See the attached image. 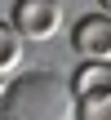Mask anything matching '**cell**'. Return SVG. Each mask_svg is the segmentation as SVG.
I'll return each instance as SVG.
<instances>
[{
    "mask_svg": "<svg viewBox=\"0 0 111 120\" xmlns=\"http://www.w3.org/2000/svg\"><path fill=\"white\" fill-rule=\"evenodd\" d=\"M0 120H76L71 80H58L53 71H27L9 80L0 98Z\"/></svg>",
    "mask_w": 111,
    "mask_h": 120,
    "instance_id": "1",
    "label": "cell"
},
{
    "mask_svg": "<svg viewBox=\"0 0 111 120\" xmlns=\"http://www.w3.org/2000/svg\"><path fill=\"white\" fill-rule=\"evenodd\" d=\"M71 94L76 98H107L111 94V62H80L71 71Z\"/></svg>",
    "mask_w": 111,
    "mask_h": 120,
    "instance_id": "4",
    "label": "cell"
},
{
    "mask_svg": "<svg viewBox=\"0 0 111 120\" xmlns=\"http://www.w3.org/2000/svg\"><path fill=\"white\" fill-rule=\"evenodd\" d=\"M9 22L22 40H53L62 31V4L58 0H13Z\"/></svg>",
    "mask_w": 111,
    "mask_h": 120,
    "instance_id": "2",
    "label": "cell"
},
{
    "mask_svg": "<svg viewBox=\"0 0 111 120\" xmlns=\"http://www.w3.org/2000/svg\"><path fill=\"white\" fill-rule=\"evenodd\" d=\"M76 120H111V94L107 98H76Z\"/></svg>",
    "mask_w": 111,
    "mask_h": 120,
    "instance_id": "6",
    "label": "cell"
},
{
    "mask_svg": "<svg viewBox=\"0 0 111 120\" xmlns=\"http://www.w3.org/2000/svg\"><path fill=\"white\" fill-rule=\"evenodd\" d=\"M22 45H27V40L13 31V22H9V18H0V76L18 71V62H22V53H27Z\"/></svg>",
    "mask_w": 111,
    "mask_h": 120,
    "instance_id": "5",
    "label": "cell"
},
{
    "mask_svg": "<svg viewBox=\"0 0 111 120\" xmlns=\"http://www.w3.org/2000/svg\"><path fill=\"white\" fill-rule=\"evenodd\" d=\"M71 49L80 53V62H111V18L85 13L71 27Z\"/></svg>",
    "mask_w": 111,
    "mask_h": 120,
    "instance_id": "3",
    "label": "cell"
},
{
    "mask_svg": "<svg viewBox=\"0 0 111 120\" xmlns=\"http://www.w3.org/2000/svg\"><path fill=\"white\" fill-rule=\"evenodd\" d=\"M98 13H107V18H111V0H98Z\"/></svg>",
    "mask_w": 111,
    "mask_h": 120,
    "instance_id": "7",
    "label": "cell"
}]
</instances>
